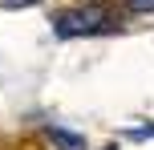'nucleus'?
<instances>
[{
    "label": "nucleus",
    "mask_w": 154,
    "mask_h": 150,
    "mask_svg": "<svg viewBox=\"0 0 154 150\" xmlns=\"http://www.w3.org/2000/svg\"><path fill=\"white\" fill-rule=\"evenodd\" d=\"M106 150H114V146H106Z\"/></svg>",
    "instance_id": "5"
},
{
    "label": "nucleus",
    "mask_w": 154,
    "mask_h": 150,
    "mask_svg": "<svg viewBox=\"0 0 154 150\" xmlns=\"http://www.w3.org/2000/svg\"><path fill=\"white\" fill-rule=\"evenodd\" d=\"M130 12H154V0H126Z\"/></svg>",
    "instance_id": "3"
},
{
    "label": "nucleus",
    "mask_w": 154,
    "mask_h": 150,
    "mask_svg": "<svg viewBox=\"0 0 154 150\" xmlns=\"http://www.w3.org/2000/svg\"><path fill=\"white\" fill-rule=\"evenodd\" d=\"M45 134L53 138V146H61V150H85V142H81L77 134H69V130H57V126H49Z\"/></svg>",
    "instance_id": "2"
},
{
    "label": "nucleus",
    "mask_w": 154,
    "mask_h": 150,
    "mask_svg": "<svg viewBox=\"0 0 154 150\" xmlns=\"http://www.w3.org/2000/svg\"><path fill=\"white\" fill-rule=\"evenodd\" d=\"M4 8H32V4H41V0H0Z\"/></svg>",
    "instance_id": "4"
},
{
    "label": "nucleus",
    "mask_w": 154,
    "mask_h": 150,
    "mask_svg": "<svg viewBox=\"0 0 154 150\" xmlns=\"http://www.w3.org/2000/svg\"><path fill=\"white\" fill-rule=\"evenodd\" d=\"M57 37H85V32H106L114 29V16L106 4H81V8H65L53 16Z\"/></svg>",
    "instance_id": "1"
}]
</instances>
